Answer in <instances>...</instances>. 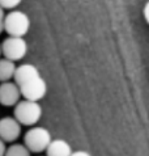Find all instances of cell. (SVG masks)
Segmentation results:
<instances>
[{
    "instance_id": "obj_1",
    "label": "cell",
    "mask_w": 149,
    "mask_h": 156,
    "mask_svg": "<svg viewBox=\"0 0 149 156\" xmlns=\"http://www.w3.org/2000/svg\"><path fill=\"white\" fill-rule=\"evenodd\" d=\"M15 118L21 126H34L42 117V106L39 102L28 101V100H20L19 104L15 106Z\"/></svg>"
},
{
    "instance_id": "obj_11",
    "label": "cell",
    "mask_w": 149,
    "mask_h": 156,
    "mask_svg": "<svg viewBox=\"0 0 149 156\" xmlns=\"http://www.w3.org/2000/svg\"><path fill=\"white\" fill-rule=\"evenodd\" d=\"M4 156H30V152L21 143H13L7 148Z\"/></svg>"
},
{
    "instance_id": "obj_9",
    "label": "cell",
    "mask_w": 149,
    "mask_h": 156,
    "mask_svg": "<svg viewBox=\"0 0 149 156\" xmlns=\"http://www.w3.org/2000/svg\"><path fill=\"white\" fill-rule=\"evenodd\" d=\"M45 152L46 156H71L73 151L64 139H52Z\"/></svg>"
},
{
    "instance_id": "obj_2",
    "label": "cell",
    "mask_w": 149,
    "mask_h": 156,
    "mask_svg": "<svg viewBox=\"0 0 149 156\" xmlns=\"http://www.w3.org/2000/svg\"><path fill=\"white\" fill-rule=\"evenodd\" d=\"M52 138L47 129L41 126H33L24 135V146L32 154H41L45 152L46 148L51 143Z\"/></svg>"
},
{
    "instance_id": "obj_3",
    "label": "cell",
    "mask_w": 149,
    "mask_h": 156,
    "mask_svg": "<svg viewBox=\"0 0 149 156\" xmlns=\"http://www.w3.org/2000/svg\"><path fill=\"white\" fill-rule=\"evenodd\" d=\"M30 29V19L23 11H11L4 17V30L9 37L24 38Z\"/></svg>"
},
{
    "instance_id": "obj_7",
    "label": "cell",
    "mask_w": 149,
    "mask_h": 156,
    "mask_svg": "<svg viewBox=\"0 0 149 156\" xmlns=\"http://www.w3.org/2000/svg\"><path fill=\"white\" fill-rule=\"evenodd\" d=\"M20 98L21 93L15 81H7L0 84V104L3 106H16Z\"/></svg>"
},
{
    "instance_id": "obj_14",
    "label": "cell",
    "mask_w": 149,
    "mask_h": 156,
    "mask_svg": "<svg viewBox=\"0 0 149 156\" xmlns=\"http://www.w3.org/2000/svg\"><path fill=\"white\" fill-rule=\"evenodd\" d=\"M143 13H144V19H145V21H147V23L149 24V2H147L145 7H144Z\"/></svg>"
},
{
    "instance_id": "obj_10",
    "label": "cell",
    "mask_w": 149,
    "mask_h": 156,
    "mask_svg": "<svg viewBox=\"0 0 149 156\" xmlns=\"http://www.w3.org/2000/svg\"><path fill=\"white\" fill-rule=\"evenodd\" d=\"M16 64L5 58H0V83H7L13 79Z\"/></svg>"
},
{
    "instance_id": "obj_16",
    "label": "cell",
    "mask_w": 149,
    "mask_h": 156,
    "mask_svg": "<svg viewBox=\"0 0 149 156\" xmlns=\"http://www.w3.org/2000/svg\"><path fill=\"white\" fill-rule=\"evenodd\" d=\"M71 156H90L86 151H74V152L71 154Z\"/></svg>"
},
{
    "instance_id": "obj_17",
    "label": "cell",
    "mask_w": 149,
    "mask_h": 156,
    "mask_svg": "<svg viewBox=\"0 0 149 156\" xmlns=\"http://www.w3.org/2000/svg\"><path fill=\"white\" fill-rule=\"evenodd\" d=\"M0 57H2V46H0Z\"/></svg>"
},
{
    "instance_id": "obj_12",
    "label": "cell",
    "mask_w": 149,
    "mask_h": 156,
    "mask_svg": "<svg viewBox=\"0 0 149 156\" xmlns=\"http://www.w3.org/2000/svg\"><path fill=\"white\" fill-rule=\"evenodd\" d=\"M20 5L19 0H0V8L4 9H9V11H15L17 7Z\"/></svg>"
},
{
    "instance_id": "obj_8",
    "label": "cell",
    "mask_w": 149,
    "mask_h": 156,
    "mask_svg": "<svg viewBox=\"0 0 149 156\" xmlns=\"http://www.w3.org/2000/svg\"><path fill=\"white\" fill-rule=\"evenodd\" d=\"M38 68L34 66V64H30V63H24L21 66L16 67V71H15V75H13V80H15V84L19 87L25 81H28L29 79L32 77H36V76H39Z\"/></svg>"
},
{
    "instance_id": "obj_6",
    "label": "cell",
    "mask_w": 149,
    "mask_h": 156,
    "mask_svg": "<svg viewBox=\"0 0 149 156\" xmlns=\"http://www.w3.org/2000/svg\"><path fill=\"white\" fill-rule=\"evenodd\" d=\"M21 135V125L13 117L0 119V139L4 143H13Z\"/></svg>"
},
{
    "instance_id": "obj_5",
    "label": "cell",
    "mask_w": 149,
    "mask_h": 156,
    "mask_svg": "<svg viewBox=\"0 0 149 156\" xmlns=\"http://www.w3.org/2000/svg\"><path fill=\"white\" fill-rule=\"evenodd\" d=\"M20 93L21 96L24 97V100H28V101H34L38 102L39 100H42L46 96L47 93V84L46 81L43 80V77L36 76L29 79L28 81H25L21 85H19Z\"/></svg>"
},
{
    "instance_id": "obj_15",
    "label": "cell",
    "mask_w": 149,
    "mask_h": 156,
    "mask_svg": "<svg viewBox=\"0 0 149 156\" xmlns=\"http://www.w3.org/2000/svg\"><path fill=\"white\" fill-rule=\"evenodd\" d=\"M5 151H7L5 143H4L2 139H0V156H4V155H5Z\"/></svg>"
},
{
    "instance_id": "obj_13",
    "label": "cell",
    "mask_w": 149,
    "mask_h": 156,
    "mask_svg": "<svg viewBox=\"0 0 149 156\" xmlns=\"http://www.w3.org/2000/svg\"><path fill=\"white\" fill-rule=\"evenodd\" d=\"M4 17H5V13H4V11L0 8V34H2L4 30Z\"/></svg>"
},
{
    "instance_id": "obj_4",
    "label": "cell",
    "mask_w": 149,
    "mask_h": 156,
    "mask_svg": "<svg viewBox=\"0 0 149 156\" xmlns=\"http://www.w3.org/2000/svg\"><path fill=\"white\" fill-rule=\"evenodd\" d=\"M2 55L11 62H17L23 59L28 53V43L24 38L7 37L2 43Z\"/></svg>"
}]
</instances>
